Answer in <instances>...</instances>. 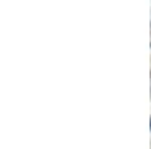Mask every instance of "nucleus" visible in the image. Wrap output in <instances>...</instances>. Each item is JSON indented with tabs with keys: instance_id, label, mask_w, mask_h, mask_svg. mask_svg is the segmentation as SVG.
<instances>
[{
	"instance_id": "nucleus-1",
	"label": "nucleus",
	"mask_w": 151,
	"mask_h": 149,
	"mask_svg": "<svg viewBox=\"0 0 151 149\" xmlns=\"http://www.w3.org/2000/svg\"><path fill=\"white\" fill-rule=\"evenodd\" d=\"M150 128H151V119H150Z\"/></svg>"
}]
</instances>
